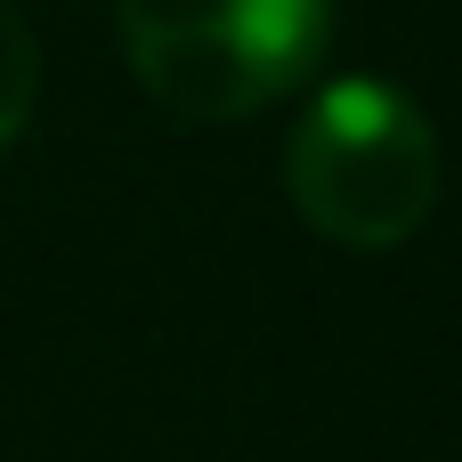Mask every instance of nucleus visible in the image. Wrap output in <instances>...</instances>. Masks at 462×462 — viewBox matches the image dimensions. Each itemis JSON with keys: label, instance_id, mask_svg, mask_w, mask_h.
<instances>
[{"label": "nucleus", "instance_id": "f257e3e1", "mask_svg": "<svg viewBox=\"0 0 462 462\" xmlns=\"http://www.w3.org/2000/svg\"><path fill=\"white\" fill-rule=\"evenodd\" d=\"M439 130L390 81H333L284 146L292 211L341 252H398L406 236H422L439 211Z\"/></svg>", "mask_w": 462, "mask_h": 462}, {"label": "nucleus", "instance_id": "f03ea898", "mask_svg": "<svg viewBox=\"0 0 462 462\" xmlns=\"http://www.w3.org/2000/svg\"><path fill=\"white\" fill-rule=\"evenodd\" d=\"M122 57L171 122H252L333 41V0H114Z\"/></svg>", "mask_w": 462, "mask_h": 462}, {"label": "nucleus", "instance_id": "7ed1b4c3", "mask_svg": "<svg viewBox=\"0 0 462 462\" xmlns=\"http://www.w3.org/2000/svg\"><path fill=\"white\" fill-rule=\"evenodd\" d=\"M32 97H41V49H32V24L0 0V154L24 138Z\"/></svg>", "mask_w": 462, "mask_h": 462}]
</instances>
